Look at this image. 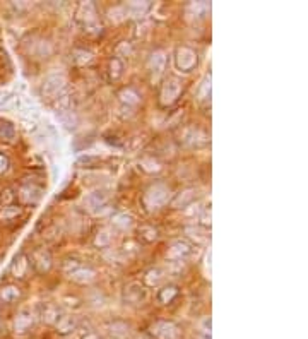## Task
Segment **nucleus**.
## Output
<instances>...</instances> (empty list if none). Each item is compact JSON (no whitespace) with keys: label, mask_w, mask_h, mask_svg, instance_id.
Masks as SVG:
<instances>
[{"label":"nucleus","mask_w":308,"mask_h":339,"mask_svg":"<svg viewBox=\"0 0 308 339\" xmlns=\"http://www.w3.org/2000/svg\"><path fill=\"white\" fill-rule=\"evenodd\" d=\"M168 200H169V189L165 183H154V185H151L146 190V196H144V204L149 209H159Z\"/></svg>","instance_id":"f257e3e1"},{"label":"nucleus","mask_w":308,"mask_h":339,"mask_svg":"<svg viewBox=\"0 0 308 339\" xmlns=\"http://www.w3.org/2000/svg\"><path fill=\"white\" fill-rule=\"evenodd\" d=\"M65 87H67L65 77L60 76V74H52V76H48L47 79L43 81V84H41V94H43V98L53 101L55 98H58L60 94L65 93Z\"/></svg>","instance_id":"f03ea898"},{"label":"nucleus","mask_w":308,"mask_h":339,"mask_svg":"<svg viewBox=\"0 0 308 339\" xmlns=\"http://www.w3.org/2000/svg\"><path fill=\"white\" fill-rule=\"evenodd\" d=\"M180 94H182V83L176 77H169L163 84L161 93H159V101H161L163 107H171L180 98Z\"/></svg>","instance_id":"7ed1b4c3"},{"label":"nucleus","mask_w":308,"mask_h":339,"mask_svg":"<svg viewBox=\"0 0 308 339\" xmlns=\"http://www.w3.org/2000/svg\"><path fill=\"white\" fill-rule=\"evenodd\" d=\"M175 62H176L178 70H182V72H190V70L197 65V54L189 47H180L178 50H176Z\"/></svg>","instance_id":"20e7f679"},{"label":"nucleus","mask_w":308,"mask_h":339,"mask_svg":"<svg viewBox=\"0 0 308 339\" xmlns=\"http://www.w3.org/2000/svg\"><path fill=\"white\" fill-rule=\"evenodd\" d=\"M151 334L156 339H178L180 338V329L173 322L168 320H159L151 327Z\"/></svg>","instance_id":"39448f33"},{"label":"nucleus","mask_w":308,"mask_h":339,"mask_svg":"<svg viewBox=\"0 0 308 339\" xmlns=\"http://www.w3.org/2000/svg\"><path fill=\"white\" fill-rule=\"evenodd\" d=\"M192 249L187 242L183 240H175L171 242V245L168 247V252H166V259L173 260V262H180L182 259H185L187 255H190Z\"/></svg>","instance_id":"423d86ee"},{"label":"nucleus","mask_w":308,"mask_h":339,"mask_svg":"<svg viewBox=\"0 0 308 339\" xmlns=\"http://www.w3.org/2000/svg\"><path fill=\"white\" fill-rule=\"evenodd\" d=\"M86 204H87V209L94 214H100L101 211L106 209L108 206V197H106L105 192L101 190H96V192H91L89 196L86 197Z\"/></svg>","instance_id":"0eeeda50"},{"label":"nucleus","mask_w":308,"mask_h":339,"mask_svg":"<svg viewBox=\"0 0 308 339\" xmlns=\"http://www.w3.org/2000/svg\"><path fill=\"white\" fill-rule=\"evenodd\" d=\"M43 197V189L38 185H24L23 189L19 190V199L23 204H28V206H33V204H38Z\"/></svg>","instance_id":"6e6552de"},{"label":"nucleus","mask_w":308,"mask_h":339,"mask_svg":"<svg viewBox=\"0 0 308 339\" xmlns=\"http://www.w3.org/2000/svg\"><path fill=\"white\" fill-rule=\"evenodd\" d=\"M147 65H149V70H151V74H153V79H159V77L163 76V72H165V67H166V54L163 50L154 52V54L151 55Z\"/></svg>","instance_id":"1a4fd4ad"},{"label":"nucleus","mask_w":308,"mask_h":339,"mask_svg":"<svg viewBox=\"0 0 308 339\" xmlns=\"http://www.w3.org/2000/svg\"><path fill=\"white\" fill-rule=\"evenodd\" d=\"M33 322H34L33 312L28 310V309H23L19 313H17L16 322H14V329H16V333H26V331L33 326Z\"/></svg>","instance_id":"9d476101"},{"label":"nucleus","mask_w":308,"mask_h":339,"mask_svg":"<svg viewBox=\"0 0 308 339\" xmlns=\"http://www.w3.org/2000/svg\"><path fill=\"white\" fill-rule=\"evenodd\" d=\"M146 298V289L139 282H132L125 288V300L129 303H140Z\"/></svg>","instance_id":"9b49d317"},{"label":"nucleus","mask_w":308,"mask_h":339,"mask_svg":"<svg viewBox=\"0 0 308 339\" xmlns=\"http://www.w3.org/2000/svg\"><path fill=\"white\" fill-rule=\"evenodd\" d=\"M96 278V273L89 267H77L76 271L70 273V280L79 282V284H89Z\"/></svg>","instance_id":"f8f14e48"},{"label":"nucleus","mask_w":308,"mask_h":339,"mask_svg":"<svg viewBox=\"0 0 308 339\" xmlns=\"http://www.w3.org/2000/svg\"><path fill=\"white\" fill-rule=\"evenodd\" d=\"M194 200H196V190L187 189V190L180 192L178 196L175 197V200L171 202V206L175 207V209H182V207H189Z\"/></svg>","instance_id":"ddd939ff"},{"label":"nucleus","mask_w":308,"mask_h":339,"mask_svg":"<svg viewBox=\"0 0 308 339\" xmlns=\"http://www.w3.org/2000/svg\"><path fill=\"white\" fill-rule=\"evenodd\" d=\"M183 141H185L187 146H200V144L205 142V134L202 130L199 129H194V127H190V129L185 130V134H183Z\"/></svg>","instance_id":"4468645a"},{"label":"nucleus","mask_w":308,"mask_h":339,"mask_svg":"<svg viewBox=\"0 0 308 339\" xmlns=\"http://www.w3.org/2000/svg\"><path fill=\"white\" fill-rule=\"evenodd\" d=\"M77 327V319L74 315H63L56 319V331L60 334H69Z\"/></svg>","instance_id":"2eb2a0df"},{"label":"nucleus","mask_w":308,"mask_h":339,"mask_svg":"<svg viewBox=\"0 0 308 339\" xmlns=\"http://www.w3.org/2000/svg\"><path fill=\"white\" fill-rule=\"evenodd\" d=\"M149 7H151V2H137V0H134V2L127 3L125 10H127V14H130L132 17H140L149 10Z\"/></svg>","instance_id":"dca6fc26"},{"label":"nucleus","mask_w":308,"mask_h":339,"mask_svg":"<svg viewBox=\"0 0 308 339\" xmlns=\"http://www.w3.org/2000/svg\"><path fill=\"white\" fill-rule=\"evenodd\" d=\"M120 100L123 105L127 107H136L140 103V96L137 94V91H134L132 87H125V89L120 91Z\"/></svg>","instance_id":"f3484780"},{"label":"nucleus","mask_w":308,"mask_h":339,"mask_svg":"<svg viewBox=\"0 0 308 339\" xmlns=\"http://www.w3.org/2000/svg\"><path fill=\"white\" fill-rule=\"evenodd\" d=\"M79 16L86 24L96 23V12H94V5L91 2H86V3H83V5H81Z\"/></svg>","instance_id":"a211bd4d"},{"label":"nucleus","mask_w":308,"mask_h":339,"mask_svg":"<svg viewBox=\"0 0 308 339\" xmlns=\"http://www.w3.org/2000/svg\"><path fill=\"white\" fill-rule=\"evenodd\" d=\"M56 118H58V122L62 123L65 129H76L77 123H79V120H77V115L72 110L58 113V115H56Z\"/></svg>","instance_id":"6ab92c4d"},{"label":"nucleus","mask_w":308,"mask_h":339,"mask_svg":"<svg viewBox=\"0 0 308 339\" xmlns=\"http://www.w3.org/2000/svg\"><path fill=\"white\" fill-rule=\"evenodd\" d=\"M34 262H36L38 271H41V273H45V271H48V269H50V266H52L50 254L45 252V250H40V252L34 254Z\"/></svg>","instance_id":"aec40b11"},{"label":"nucleus","mask_w":308,"mask_h":339,"mask_svg":"<svg viewBox=\"0 0 308 339\" xmlns=\"http://www.w3.org/2000/svg\"><path fill=\"white\" fill-rule=\"evenodd\" d=\"M19 296H21V289L17 288V286L9 284V286H5V288L0 289V298H2L5 303L16 302V300L19 298Z\"/></svg>","instance_id":"412c9836"},{"label":"nucleus","mask_w":308,"mask_h":339,"mask_svg":"<svg viewBox=\"0 0 308 339\" xmlns=\"http://www.w3.org/2000/svg\"><path fill=\"white\" fill-rule=\"evenodd\" d=\"M113 225L120 229H129V228H132V225H134V218L127 213L115 214V216H113Z\"/></svg>","instance_id":"4be33fe9"},{"label":"nucleus","mask_w":308,"mask_h":339,"mask_svg":"<svg viewBox=\"0 0 308 339\" xmlns=\"http://www.w3.org/2000/svg\"><path fill=\"white\" fill-rule=\"evenodd\" d=\"M28 271V259L24 255H19L16 259V262L12 264V274L14 278H24Z\"/></svg>","instance_id":"5701e85b"},{"label":"nucleus","mask_w":308,"mask_h":339,"mask_svg":"<svg viewBox=\"0 0 308 339\" xmlns=\"http://www.w3.org/2000/svg\"><path fill=\"white\" fill-rule=\"evenodd\" d=\"M110 334H112L113 338H116V339H125V338H129L130 331H129V326H127V324L115 322L112 327H110Z\"/></svg>","instance_id":"b1692460"},{"label":"nucleus","mask_w":308,"mask_h":339,"mask_svg":"<svg viewBox=\"0 0 308 339\" xmlns=\"http://www.w3.org/2000/svg\"><path fill=\"white\" fill-rule=\"evenodd\" d=\"M209 9H211V5H207L205 2H192L189 7H187V12H189L190 16L200 17V16H204Z\"/></svg>","instance_id":"393cba45"},{"label":"nucleus","mask_w":308,"mask_h":339,"mask_svg":"<svg viewBox=\"0 0 308 339\" xmlns=\"http://www.w3.org/2000/svg\"><path fill=\"white\" fill-rule=\"evenodd\" d=\"M21 100L16 96V94H10V96L3 98L2 101H0V112H12L16 110L17 107H19Z\"/></svg>","instance_id":"a878e982"},{"label":"nucleus","mask_w":308,"mask_h":339,"mask_svg":"<svg viewBox=\"0 0 308 339\" xmlns=\"http://www.w3.org/2000/svg\"><path fill=\"white\" fill-rule=\"evenodd\" d=\"M23 213L21 207H14V206H5L0 209V221H10L14 218H17Z\"/></svg>","instance_id":"bb28decb"},{"label":"nucleus","mask_w":308,"mask_h":339,"mask_svg":"<svg viewBox=\"0 0 308 339\" xmlns=\"http://www.w3.org/2000/svg\"><path fill=\"white\" fill-rule=\"evenodd\" d=\"M176 293H178V289H176V286H165V288L159 291L158 295V300L161 303H169L173 298L176 296Z\"/></svg>","instance_id":"cd10ccee"},{"label":"nucleus","mask_w":308,"mask_h":339,"mask_svg":"<svg viewBox=\"0 0 308 339\" xmlns=\"http://www.w3.org/2000/svg\"><path fill=\"white\" fill-rule=\"evenodd\" d=\"M140 168L147 173H158L159 170H161V165H159V161H156L154 158L147 156V158H142V160H140Z\"/></svg>","instance_id":"c85d7f7f"},{"label":"nucleus","mask_w":308,"mask_h":339,"mask_svg":"<svg viewBox=\"0 0 308 339\" xmlns=\"http://www.w3.org/2000/svg\"><path fill=\"white\" fill-rule=\"evenodd\" d=\"M72 60L77 65H86V63H89L91 60H93V54L86 50H76L72 54Z\"/></svg>","instance_id":"c756f323"},{"label":"nucleus","mask_w":308,"mask_h":339,"mask_svg":"<svg viewBox=\"0 0 308 339\" xmlns=\"http://www.w3.org/2000/svg\"><path fill=\"white\" fill-rule=\"evenodd\" d=\"M16 137V129L14 125L7 122H0V139H5V141H12Z\"/></svg>","instance_id":"7c9ffc66"},{"label":"nucleus","mask_w":308,"mask_h":339,"mask_svg":"<svg viewBox=\"0 0 308 339\" xmlns=\"http://www.w3.org/2000/svg\"><path fill=\"white\" fill-rule=\"evenodd\" d=\"M110 19L113 21V23H120V21H123L127 17V10H125V5H120V7H113V9H110L108 12Z\"/></svg>","instance_id":"2f4dec72"},{"label":"nucleus","mask_w":308,"mask_h":339,"mask_svg":"<svg viewBox=\"0 0 308 339\" xmlns=\"http://www.w3.org/2000/svg\"><path fill=\"white\" fill-rule=\"evenodd\" d=\"M110 242H112V235H110L108 229H100L94 238V245L96 247H108Z\"/></svg>","instance_id":"473e14b6"},{"label":"nucleus","mask_w":308,"mask_h":339,"mask_svg":"<svg viewBox=\"0 0 308 339\" xmlns=\"http://www.w3.org/2000/svg\"><path fill=\"white\" fill-rule=\"evenodd\" d=\"M161 280H163V271L158 269V267L156 269H149L146 273V282L149 286H156Z\"/></svg>","instance_id":"72a5a7b5"},{"label":"nucleus","mask_w":308,"mask_h":339,"mask_svg":"<svg viewBox=\"0 0 308 339\" xmlns=\"http://www.w3.org/2000/svg\"><path fill=\"white\" fill-rule=\"evenodd\" d=\"M199 98L200 100H209L211 98V76H205L202 84L199 87Z\"/></svg>","instance_id":"f704fd0d"},{"label":"nucleus","mask_w":308,"mask_h":339,"mask_svg":"<svg viewBox=\"0 0 308 339\" xmlns=\"http://www.w3.org/2000/svg\"><path fill=\"white\" fill-rule=\"evenodd\" d=\"M122 70H123L122 62H120L118 58H113L112 63H110V76H112L113 79H118V77L122 76Z\"/></svg>","instance_id":"c9c22d12"},{"label":"nucleus","mask_w":308,"mask_h":339,"mask_svg":"<svg viewBox=\"0 0 308 339\" xmlns=\"http://www.w3.org/2000/svg\"><path fill=\"white\" fill-rule=\"evenodd\" d=\"M187 235L190 236V238L197 240V242H204L207 236L202 233V229L200 228H196V226H190V228H187Z\"/></svg>","instance_id":"e433bc0d"},{"label":"nucleus","mask_w":308,"mask_h":339,"mask_svg":"<svg viewBox=\"0 0 308 339\" xmlns=\"http://www.w3.org/2000/svg\"><path fill=\"white\" fill-rule=\"evenodd\" d=\"M140 233H142L144 238L149 240V242L158 238V229H154L153 226H142V228H140Z\"/></svg>","instance_id":"4c0bfd02"},{"label":"nucleus","mask_w":308,"mask_h":339,"mask_svg":"<svg viewBox=\"0 0 308 339\" xmlns=\"http://www.w3.org/2000/svg\"><path fill=\"white\" fill-rule=\"evenodd\" d=\"M12 200H14V194H12V190H10V189H5V190H2V192H0V204H2L3 207L9 206Z\"/></svg>","instance_id":"58836bf2"},{"label":"nucleus","mask_w":308,"mask_h":339,"mask_svg":"<svg viewBox=\"0 0 308 339\" xmlns=\"http://www.w3.org/2000/svg\"><path fill=\"white\" fill-rule=\"evenodd\" d=\"M56 315H58V313H56L55 307H52V305H48L43 312V319L47 320V322H53V320L56 319Z\"/></svg>","instance_id":"ea45409f"},{"label":"nucleus","mask_w":308,"mask_h":339,"mask_svg":"<svg viewBox=\"0 0 308 339\" xmlns=\"http://www.w3.org/2000/svg\"><path fill=\"white\" fill-rule=\"evenodd\" d=\"M200 333L204 334L205 339H211V317H205L200 324Z\"/></svg>","instance_id":"a19ab883"},{"label":"nucleus","mask_w":308,"mask_h":339,"mask_svg":"<svg viewBox=\"0 0 308 339\" xmlns=\"http://www.w3.org/2000/svg\"><path fill=\"white\" fill-rule=\"evenodd\" d=\"M200 221L204 226H211V209H204L200 214Z\"/></svg>","instance_id":"79ce46f5"},{"label":"nucleus","mask_w":308,"mask_h":339,"mask_svg":"<svg viewBox=\"0 0 308 339\" xmlns=\"http://www.w3.org/2000/svg\"><path fill=\"white\" fill-rule=\"evenodd\" d=\"M9 170V160H7L5 154H0V175L5 173Z\"/></svg>","instance_id":"37998d69"},{"label":"nucleus","mask_w":308,"mask_h":339,"mask_svg":"<svg viewBox=\"0 0 308 339\" xmlns=\"http://www.w3.org/2000/svg\"><path fill=\"white\" fill-rule=\"evenodd\" d=\"M83 339H101V338L98 336V334H86V336H84Z\"/></svg>","instance_id":"c03bdc74"}]
</instances>
